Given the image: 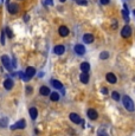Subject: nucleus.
Returning a JSON list of instances; mask_svg holds the SVG:
<instances>
[{
  "instance_id": "1",
  "label": "nucleus",
  "mask_w": 135,
  "mask_h": 136,
  "mask_svg": "<svg viewBox=\"0 0 135 136\" xmlns=\"http://www.w3.org/2000/svg\"><path fill=\"white\" fill-rule=\"evenodd\" d=\"M122 102H123V105L127 109V111H134V103H133L132 98L129 96H125L122 98Z\"/></svg>"
},
{
  "instance_id": "2",
  "label": "nucleus",
  "mask_w": 135,
  "mask_h": 136,
  "mask_svg": "<svg viewBox=\"0 0 135 136\" xmlns=\"http://www.w3.org/2000/svg\"><path fill=\"white\" fill-rule=\"evenodd\" d=\"M121 36L123 38H129L130 36H132V28H130L129 26H125L121 31Z\"/></svg>"
},
{
  "instance_id": "3",
  "label": "nucleus",
  "mask_w": 135,
  "mask_h": 136,
  "mask_svg": "<svg viewBox=\"0 0 135 136\" xmlns=\"http://www.w3.org/2000/svg\"><path fill=\"white\" fill-rule=\"evenodd\" d=\"M25 126H26V123H25L24 119H20V121H18L16 124H13V126L11 127V129L14 130V129H24Z\"/></svg>"
},
{
  "instance_id": "4",
  "label": "nucleus",
  "mask_w": 135,
  "mask_h": 136,
  "mask_svg": "<svg viewBox=\"0 0 135 136\" xmlns=\"http://www.w3.org/2000/svg\"><path fill=\"white\" fill-rule=\"evenodd\" d=\"M7 10L11 14H16L19 11V6L17 4H10V5H7Z\"/></svg>"
},
{
  "instance_id": "5",
  "label": "nucleus",
  "mask_w": 135,
  "mask_h": 136,
  "mask_svg": "<svg viewBox=\"0 0 135 136\" xmlns=\"http://www.w3.org/2000/svg\"><path fill=\"white\" fill-rule=\"evenodd\" d=\"M75 52H76L78 56H83V54L85 53V48H84L83 45L77 44V45H75Z\"/></svg>"
},
{
  "instance_id": "6",
  "label": "nucleus",
  "mask_w": 135,
  "mask_h": 136,
  "mask_svg": "<svg viewBox=\"0 0 135 136\" xmlns=\"http://www.w3.org/2000/svg\"><path fill=\"white\" fill-rule=\"evenodd\" d=\"M1 62H3L4 66H5L7 70H10L11 69V61H10V58H8V56H3V57H1Z\"/></svg>"
},
{
  "instance_id": "7",
  "label": "nucleus",
  "mask_w": 135,
  "mask_h": 136,
  "mask_svg": "<svg viewBox=\"0 0 135 136\" xmlns=\"http://www.w3.org/2000/svg\"><path fill=\"white\" fill-rule=\"evenodd\" d=\"M87 115H88V117H89L90 119H96L97 117H98V115H97V111L95 110V109H88Z\"/></svg>"
},
{
  "instance_id": "8",
  "label": "nucleus",
  "mask_w": 135,
  "mask_h": 136,
  "mask_svg": "<svg viewBox=\"0 0 135 136\" xmlns=\"http://www.w3.org/2000/svg\"><path fill=\"white\" fill-rule=\"evenodd\" d=\"M70 119H71V121H72L73 123H76V124H80L81 122H82V119H81V117L78 115H77V114H70Z\"/></svg>"
},
{
  "instance_id": "9",
  "label": "nucleus",
  "mask_w": 135,
  "mask_h": 136,
  "mask_svg": "<svg viewBox=\"0 0 135 136\" xmlns=\"http://www.w3.org/2000/svg\"><path fill=\"white\" fill-rule=\"evenodd\" d=\"M106 78H107L108 83H110V84H115V83H116V77H115V75L114 73H111V72L107 73Z\"/></svg>"
},
{
  "instance_id": "10",
  "label": "nucleus",
  "mask_w": 135,
  "mask_h": 136,
  "mask_svg": "<svg viewBox=\"0 0 135 136\" xmlns=\"http://www.w3.org/2000/svg\"><path fill=\"white\" fill-rule=\"evenodd\" d=\"M58 33L62 36V37H66L68 34H69V28L66 26H61L58 30Z\"/></svg>"
},
{
  "instance_id": "11",
  "label": "nucleus",
  "mask_w": 135,
  "mask_h": 136,
  "mask_svg": "<svg viewBox=\"0 0 135 136\" xmlns=\"http://www.w3.org/2000/svg\"><path fill=\"white\" fill-rule=\"evenodd\" d=\"M36 73V69L32 68V66H28L27 69H26V71H25V75L27 76L28 78H31V77H33Z\"/></svg>"
},
{
  "instance_id": "12",
  "label": "nucleus",
  "mask_w": 135,
  "mask_h": 136,
  "mask_svg": "<svg viewBox=\"0 0 135 136\" xmlns=\"http://www.w3.org/2000/svg\"><path fill=\"white\" fill-rule=\"evenodd\" d=\"M65 51V48H64V45H57L55 49H53V52L56 54H63Z\"/></svg>"
},
{
  "instance_id": "13",
  "label": "nucleus",
  "mask_w": 135,
  "mask_h": 136,
  "mask_svg": "<svg viewBox=\"0 0 135 136\" xmlns=\"http://www.w3.org/2000/svg\"><path fill=\"white\" fill-rule=\"evenodd\" d=\"M80 79L82 83H84V84H87L88 82H89V73L88 72H82L80 76Z\"/></svg>"
},
{
  "instance_id": "14",
  "label": "nucleus",
  "mask_w": 135,
  "mask_h": 136,
  "mask_svg": "<svg viewBox=\"0 0 135 136\" xmlns=\"http://www.w3.org/2000/svg\"><path fill=\"white\" fill-rule=\"evenodd\" d=\"M83 40H84V43H87V44H90V43H93V41H94V36H93L91 33L84 34Z\"/></svg>"
},
{
  "instance_id": "15",
  "label": "nucleus",
  "mask_w": 135,
  "mask_h": 136,
  "mask_svg": "<svg viewBox=\"0 0 135 136\" xmlns=\"http://www.w3.org/2000/svg\"><path fill=\"white\" fill-rule=\"evenodd\" d=\"M4 86H5V89H7V90H10V89L13 88V81L10 78H7L6 81L4 82Z\"/></svg>"
},
{
  "instance_id": "16",
  "label": "nucleus",
  "mask_w": 135,
  "mask_h": 136,
  "mask_svg": "<svg viewBox=\"0 0 135 136\" xmlns=\"http://www.w3.org/2000/svg\"><path fill=\"white\" fill-rule=\"evenodd\" d=\"M81 70H82V72H88L90 70V64L88 62H83L81 64Z\"/></svg>"
},
{
  "instance_id": "17",
  "label": "nucleus",
  "mask_w": 135,
  "mask_h": 136,
  "mask_svg": "<svg viewBox=\"0 0 135 136\" xmlns=\"http://www.w3.org/2000/svg\"><path fill=\"white\" fill-rule=\"evenodd\" d=\"M39 92H40V95H43V96H48V95H50V89L48 88V86H42V88L39 89Z\"/></svg>"
},
{
  "instance_id": "18",
  "label": "nucleus",
  "mask_w": 135,
  "mask_h": 136,
  "mask_svg": "<svg viewBox=\"0 0 135 136\" xmlns=\"http://www.w3.org/2000/svg\"><path fill=\"white\" fill-rule=\"evenodd\" d=\"M51 84L53 85V88H56V89H63V84L59 81L52 79V81H51Z\"/></svg>"
},
{
  "instance_id": "19",
  "label": "nucleus",
  "mask_w": 135,
  "mask_h": 136,
  "mask_svg": "<svg viewBox=\"0 0 135 136\" xmlns=\"http://www.w3.org/2000/svg\"><path fill=\"white\" fill-rule=\"evenodd\" d=\"M28 112H30V116H31V118H32V119H36V118H37L38 111H37V109H36V108H31Z\"/></svg>"
},
{
  "instance_id": "20",
  "label": "nucleus",
  "mask_w": 135,
  "mask_h": 136,
  "mask_svg": "<svg viewBox=\"0 0 135 136\" xmlns=\"http://www.w3.org/2000/svg\"><path fill=\"white\" fill-rule=\"evenodd\" d=\"M50 98H51V101H53V102H57L59 99L58 92H51V94H50Z\"/></svg>"
},
{
  "instance_id": "21",
  "label": "nucleus",
  "mask_w": 135,
  "mask_h": 136,
  "mask_svg": "<svg viewBox=\"0 0 135 136\" xmlns=\"http://www.w3.org/2000/svg\"><path fill=\"white\" fill-rule=\"evenodd\" d=\"M123 7H125V10L122 11V17L128 20V7H127V5H125Z\"/></svg>"
},
{
  "instance_id": "22",
  "label": "nucleus",
  "mask_w": 135,
  "mask_h": 136,
  "mask_svg": "<svg viewBox=\"0 0 135 136\" xmlns=\"http://www.w3.org/2000/svg\"><path fill=\"white\" fill-rule=\"evenodd\" d=\"M111 96H113V99H115V101H118V99H120V94H118L117 91H114L111 94Z\"/></svg>"
},
{
  "instance_id": "23",
  "label": "nucleus",
  "mask_w": 135,
  "mask_h": 136,
  "mask_svg": "<svg viewBox=\"0 0 135 136\" xmlns=\"http://www.w3.org/2000/svg\"><path fill=\"white\" fill-rule=\"evenodd\" d=\"M100 57H101V59H107V58L109 57V53H108V52H106V51H103L102 53L100 54Z\"/></svg>"
},
{
  "instance_id": "24",
  "label": "nucleus",
  "mask_w": 135,
  "mask_h": 136,
  "mask_svg": "<svg viewBox=\"0 0 135 136\" xmlns=\"http://www.w3.org/2000/svg\"><path fill=\"white\" fill-rule=\"evenodd\" d=\"M6 126H7V119L6 118L0 119V127H6Z\"/></svg>"
},
{
  "instance_id": "25",
  "label": "nucleus",
  "mask_w": 135,
  "mask_h": 136,
  "mask_svg": "<svg viewBox=\"0 0 135 136\" xmlns=\"http://www.w3.org/2000/svg\"><path fill=\"white\" fill-rule=\"evenodd\" d=\"M6 33H7V36H8L10 38L13 37V33H12V31H11L10 28H8V27H6Z\"/></svg>"
},
{
  "instance_id": "26",
  "label": "nucleus",
  "mask_w": 135,
  "mask_h": 136,
  "mask_svg": "<svg viewBox=\"0 0 135 136\" xmlns=\"http://www.w3.org/2000/svg\"><path fill=\"white\" fill-rule=\"evenodd\" d=\"M5 44V33H4V31L1 32V45Z\"/></svg>"
},
{
  "instance_id": "27",
  "label": "nucleus",
  "mask_w": 135,
  "mask_h": 136,
  "mask_svg": "<svg viewBox=\"0 0 135 136\" xmlns=\"http://www.w3.org/2000/svg\"><path fill=\"white\" fill-rule=\"evenodd\" d=\"M77 3L80 5H87V0H77Z\"/></svg>"
},
{
  "instance_id": "28",
  "label": "nucleus",
  "mask_w": 135,
  "mask_h": 136,
  "mask_svg": "<svg viewBox=\"0 0 135 136\" xmlns=\"http://www.w3.org/2000/svg\"><path fill=\"white\" fill-rule=\"evenodd\" d=\"M101 1V4H102V5H107V4H109V1H110V0H100Z\"/></svg>"
},
{
  "instance_id": "29",
  "label": "nucleus",
  "mask_w": 135,
  "mask_h": 136,
  "mask_svg": "<svg viewBox=\"0 0 135 136\" xmlns=\"http://www.w3.org/2000/svg\"><path fill=\"white\" fill-rule=\"evenodd\" d=\"M111 27H113V28H116V27H117V21H116V20L113 21V25H111Z\"/></svg>"
},
{
  "instance_id": "30",
  "label": "nucleus",
  "mask_w": 135,
  "mask_h": 136,
  "mask_svg": "<svg viewBox=\"0 0 135 136\" xmlns=\"http://www.w3.org/2000/svg\"><path fill=\"white\" fill-rule=\"evenodd\" d=\"M102 94L107 95V94H108V89L107 88H102Z\"/></svg>"
},
{
  "instance_id": "31",
  "label": "nucleus",
  "mask_w": 135,
  "mask_h": 136,
  "mask_svg": "<svg viewBox=\"0 0 135 136\" xmlns=\"http://www.w3.org/2000/svg\"><path fill=\"white\" fill-rule=\"evenodd\" d=\"M26 91H27V94H31L32 88H31V86H28V88H26Z\"/></svg>"
},
{
  "instance_id": "32",
  "label": "nucleus",
  "mask_w": 135,
  "mask_h": 136,
  "mask_svg": "<svg viewBox=\"0 0 135 136\" xmlns=\"http://www.w3.org/2000/svg\"><path fill=\"white\" fill-rule=\"evenodd\" d=\"M53 0H46V5H52Z\"/></svg>"
},
{
  "instance_id": "33",
  "label": "nucleus",
  "mask_w": 135,
  "mask_h": 136,
  "mask_svg": "<svg viewBox=\"0 0 135 136\" xmlns=\"http://www.w3.org/2000/svg\"><path fill=\"white\" fill-rule=\"evenodd\" d=\"M97 136H108V134H106V133H100Z\"/></svg>"
},
{
  "instance_id": "34",
  "label": "nucleus",
  "mask_w": 135,
  "mask_h": 136,
  "mask_svg": "<svg viewBox=\"0 0 135 136\" xmlns=\"http://www.w3.org/2000/svg\"><path fill=\"white\" fill-rule=\"evenodd\" d=\"M64 1H65V0H61V3H64Z\"/></svg>"
},
{
  "instance_id": "35",
  "label": "nucleus",
  "mask_w": 135,
  "mask_h": 136,
  "mask_svg": "<svg viewBox=\"0 0 135 136\" xmlns=\"http://www.w3.org/2000/svg\"><path fill=\"white\" fill-rule=\"evenodd\" d=\"M133 13H134V16H135V10H134V12H133Z\"/></svg>"
},
{
  "instance_id": "36",
  "label": "nucleus",
  "mask_w": 135,
  "mask_h": 136,
  "mask_svg": "<svg viewBox=\"0 0 135 136\" xmlns=\"http://www.w3.org/2000/svg\"><path fill=\"white\" fill-rule=\"evenodd\" d=\"M76 1H77V0H76Z\"/></svg>"
}]
</instances>
